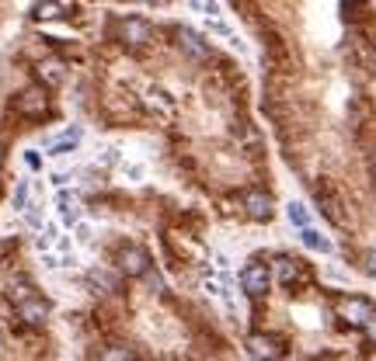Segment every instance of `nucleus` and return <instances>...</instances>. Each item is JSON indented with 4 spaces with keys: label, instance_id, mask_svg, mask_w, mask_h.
<instances>
[{
    "label": "nucleus",
    "instance_id": "6e6552de",
    "mask_svg": "<svg viewBox=\"0 0 376 361\" xmlns=\"http://www.w3.org/2000/svg\"><path fill=\"white\" fill-rule=\"evenodd\" d=\"M241 205H244V212H247L251 219H258V223L272 215V198L265 195V191H244Z\"/></svg>",
    "mask_w": 376,
    "mask_h": 361
},
{
    "label": "nucleus",
    "instance_id": "1a4fd4ad",
    "mask_svg": "<svg viewBox=\"0 0 376 361\" xmlns=\"http://www.w3.org/2000/svg\"><path fill=\"white\" fill-rule=\"evenodd\" d=\"M35 73H39V83H42V87H59L63 77H66V66H63V59H42V63L35 66Z\"/></svg>",
    "mask_w": 376,
    "mask_h": 361
},
{
    "label": "nucleus",
    "instance_id": "20e7f679",
    "mask_svg": "<svg viewBox=\"0 0 376 361\" xmlns=\"http://www.w3.org/2000/svg\"><path fill=\"white\" fill-rule=\"evenodd\" d=\"M150 35H154V31H150V25H147L143 18H122V21H119V39H122L126 46H136V49H139V46L150 42Z\"/></svg>",
    "mask_w": 376,
    "mask_h": 361
},
{
    "label": "nucleus",
    "instance_id": "f3484780",
    "mask_svg": "<svg viewBox=\"0 0 376 361\" xmlns=\"http://www.w3.org/2000/svg\"><path fill=\"white\" fill-rule=\"evenodd\" d=\"M286 215H290V223H293L296 230L310 226V208L300 205V202H290V205H286Z\"/></svg>",
    "mask_w": 376,
    "mask_h": 361
},
{
    "label": "nucleus",
    "instance_id": "5701e85b",
    "mask_svg": "<svg viewBox=\"0 0 376 361\" xmlns=\"http://www.w3.org/2000/svg\"><path fill=\"white\" fill-rule=\"evenodd\" d=\"M366 271L376 278V250H370V254H366Z\"/></svg>",
    "mask_w": 376,
    "mask_h": 361
},
{
    "label": "nucleus",
    "instance_id": "a211bd4d",
    "mask_svg": "<svg viewBox=\"0 0 376 361\" xmlns=\"http://www.w3.org/2000/svg\"><path fill=\"white\" fill-rule=\"evenodd\" d=\"M28 198H31V180H18V184H14V195H11V205L18 208V212H21V208L28 205Z\"/></svg>",
    "mask_w": 376,
    "mask_h": 361
},
{
    "label": "nucleus",
    "instance_id": "0eeeda50",
    "mask_svg": "<svg viewBox=\"0 0 376 361\" xmlns=\"http://www.w3.org/2000/svg\"><path fill=\"white\" fill-rule=\"evenodd\" d=\"M119 268H122L126 275L139 278V275H147V271H150V258H147L139 247H126V250L119 254Z\"/></svg>",
    "mask_w": 376,
    "mask_h": 361
},
{
    "label": "nucleus",
    "instance_id": "b1692460",
    "mask_svg": "<svg viewBox=\"0 0 376 361\" xmlns=\"http://www.w3.org/2000/svg\"><path fill=\"white\" fill-rule=\"evenodd\" d=\"M139 4H161V0H139Z\"/></svg>",
    "mask_w": 376,
    "mask_h": 361
},
{
    "label": "nucleus",
    "instance_id": "393cba45",
    "mask_svg": "<svg viewBox=\"0 0 376 361\" xmlns=\"http://www.w3.org/2000/svg\"><path fill=\"white\" fill-rule=\"evenodd\" d=\"M0 160H4V146H0Z\"/></svg>",
    "mask_w": 376,
    "mask_h": 361
},
{
    "label": "nucleus",
    "instance_id": "7ed1b4c3",
    "mask_svg": "<svg viewBox=\"0 0 376 361\" xmlns=\"http://www.w3.org/2000/svg\"><path fill=\"white\" fill-rule=\"evenodd\" d=\"M241 288L247 295H254V299H262L265 292L272 288V271L265 264H247L241 271Z\"/></svg>",
    "mask_w": 376,
    "mask_h": 361
},
{
    "label": "nucleus",
    "instance_id": "9b49d317",
    "mask_svg": "<svg viewBox=\"0 0 376 361\" xmlns=\"http://www.w3.org/2000/svg\"><path fill=\"white\" fill-rule=\"evenodd\" d=\"M178 46H182V52L192 56V59H206V56H209V46L202 42V35H195V31H188V28L178 31Z\"/></svg>",
    "mask_w": 376,
    "mask_h": 361
},
{
    "label": "nucleus",
    "instance_id": "39448f33",
    "mask_svg": "<svg viewBox=\"0 0 376 361\" xmlns=\"http://www.w3.org/2000/svg\"><path fill=\"white\" fill-rule=\"evenodd\" d=\"M18 316L25 320L28 327H42L49 320V302H42L39 295H28V299L18 302Z\"/></svg>",
    "mask_w": 376,
    "mask_h": 361
},
{
    "label": "nucleus",
    "instance_id": "aec40b11",
    "mask_svg": "<svg viewBox=\"0 0 376 361\" xmlns=\"http://www.w3.org/2000/svg\"><path fill=\"white\" fill-rule=\"evenodd\" d=\"M362 330H366V340H370V344H376V312L366 320V327H362Z\"/></svg>",
    "mask_w": 376,
    "mask_h": 361
},
{
    "label": "nucleus",
    "instance_id": "ddd939ff",
    "mask_svg": "<svg viewBox=\"0 0 376 361\" xmlns=\"http://www.w3.org/2000/svg\"><path fill=\"white\" fill-rule=\"evenodd\" d=\"M300 240H303V247H310V250H317V254H331V250H335V243H331L321 230H314V226H303V230H300Z\"/></svg>",
    "mask_w": 376,
    "mask_h": 361
},
{
    "label": "nucleus",
    "instance_id": "dca6fc26",
    "mask_svg": "<svg viewBox=\"0 0 376 361\" xmlns=\"http://www.w3.org/2000/svg\"><path fill=\"white\" fill-rule=\"evenodd\" d=\"M21 223H25L28 230H42V223H46V212H42V205L39 202H28L25 208H21Z\"/></svg>",
    "mask_w": 376,
    "mask_h": 361
},
{
    "label": "nucleus",
    "instance_id": "9d476101",
    "mask_svg": "<svg viewBox=\"0 0 376 361\" xmlns=\"http://www.w3.org/2000/svg\"><path fill=\"white\" fill-rule=\"evenodd\" d=\"M56 208H59V223L70 226V230L84 219L81 205H74V195H70V191H59V195H56Z\"/></svg>",
    "mask_w": 376,
    "mask_h": 361
},
{
    "label": "nucleus",
    "instance_id": "f257e3e1",
    "mask_svg": "<svg viewBox=\"0 0 376 361\" xmlns=\"http://www.w3.org/2000/svg\"><path fill=\"white\" fill-rule=\"evenodd\" d=\"M335 312H338V320H345L349 327H366V320L373 316V302H366V299H359V295H345V299H338L335 302Z\"/></svg>",
    "mask_w": 376,
    "mask_h": 361
},
{
    "label": "nucleus",
    "instance_id": "6ab92c4d",
    "mask_svg": "<svg viewBox=\"0 0 376 361\" xmlns=\"http://www.w3.org/2000/svg\"><path fill=\"white\" fill-rule=\"evenodd\" d=\"M91 278L102 285V288H115V285H119V278H115V275H108V271H94Z\"/></svg>",
    "mask_w": 376,
    "mask_h": 361
},
{
    "label": "nucleus",
    "instance_id": "f8f14e48",
    "mask_svg": "<svg viewBox=\"0 0 376 361\" xmlns=\"http://www.w3.org/2000/svg\"><path fill=\"white\" fill-rule=\"evenodd\" d=\"M272 278H275V282H282V285H296L300 278H303V268H300L296 260L282 258V260H275V264H272Z\"/></svg>",
    "mask_w": 376,
    "mask_h": 361
},
{
    "label": "nucleus",
    "instance_id": "2eb2a0df",
    "mask_svg": "<svg viewBox=\"0 0 376 361\" xmlns=\"http://www.w3.org/2000/svg\"><path fill=\"white\" fill-rule=\"evenodd\" d=\"M247 347H251V355H254V358H279V347L272 344L269 337H262V334L247 337Z\"/></svg>",
    "mask_w": 376,
    "mask_h": 361
},
{
    "label": "nucleus",
    "instance_id": "412c9836",
    "mask_svg": "<svg viewBox=\"0 0 376 361\" xmlns=\"http://www.w3.org/2000/svg\"><path fill=\"white\" fill-rule=\"evenodd\" d=\"M70 178H74L70 171H56V174H53V184H56V188H66V184H70Z\"/></svg>",
    "mask_w": 376,
    "mask_h": 361
},
{
    "label": "nucleus",
    "instance_id": "4468645a",
    "mask_svg": "<svg viewBox=\"0 0 376 361\" xmlns=\"http://www.w3.org/2000/svg\"><path fill=\"white\" fill-rule=\"evenodd\" d=\"M31 18H35V21H59V18H63V4H59V0H39V4L31 7Z\"/></svg>",
    "mask_w": 376,
    "mask_h": 361
},
{
    "label": "nucleus",
    "instance_id": "4be33fe9",
    "mask_svg": "<svg viewBox=\"0 0 376 361\" xmlns=\"http://www.w3.org/2000/svg\"><path fill=\"white\" fill-rule=\"evenodd\" d=\"M122 171H126V174H129L133 180H139V178H143V163H126Z\"/></svg>",
    "mask_w": 376,
    "mask_h": 361
},
{
    "label": "nucleus",
    "instance_id": "f03ea898",
    "mask_svg": "<svg viewBox=\"0 0 376 361\" xmlns=\"http://www.w3.org/2000/svg\"><path fill=\"white\" fill-rule=\"evenodd\" d=\"M18 111L25 115V118H42L46 111H49V91L42 87V83H35V87H25L21 94H18Z\"/></svg>",
    "mask_w": 376,
    "mask_h": 361
},
{
    "label": "nucleus",
    "instance_id": "423d86ee",
    "mask_svg": "<svg viewBox=\"0 0 376 361\" xmlns=\"http://www.w3.org/2000/svg\"><path fill=\"white\" fill-rule=\"evenodd\" d=\"M84 139V129L81 126H70V129L63 132V136H53V139H46V150H49V156H66L77 150V143Z\"/></svg>",
    "mask_w": 376,
    "mask_h": 361
}]
</instances>
